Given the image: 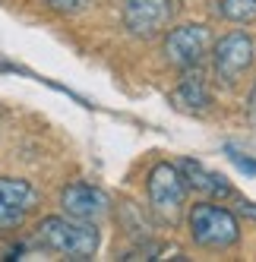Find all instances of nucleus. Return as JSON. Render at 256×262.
Here are the masks:
<instances>
[{"mask_svg": "<svg viewBox=\"0 0 256 262\" xmlns=\"http://www.w3.org/2000/svg\"><path fill=\"white\" fill-rule=\"evenodd\" d=\"M231 158H234V164L241 167L244 174H253V177H256V161H253V158H247V155H237V152H234Z\"/></svg>", "mask_w": 256, "mask_h": 262, "instance_id": "obj_14", "label": "nucleus"}, {"mask_svg": "<svg viewBox=\"0 0 256 262\" xmlns=\"http://www.w3.org/2000/svg\"><path fill=\"white\" fill-rule=\"evenodd\" d=\"M145 193H149V205L158 215V221L177 224L184 218V212H187V180H184L177 164H168V161L155 164L149 171Z\"/></svg>", "mask_w": 256, "mask_h": 262, "instance_id": "obj_3", "label": "nucleus"}, {"mask_svg": "<svg viewBox=\"0 0 256 262\" xmlns=\"http://www.w3.org/2000/svg\"><path fill=\"white\" fill-rule=\"evenodd\" d=\"M35 240L45 250L60 253L67 259H92L98 253L101 234L95 228V221H79L70 215H48L35 228Z\"/></svg>", "mask_w": 256, "mask_h": 262, "instance_id": "obj_1", "label": "nucleus"}, {"mask_svg": "<svg viewBox=\"0 0 256 262\" xmlns=\"http://www.w3.org/2000/svg\"><path fill=\"white\" fill-rule=\"evenodd\" d=\"M212 32L203 23H184L168 29V38H164V60L177 70H199L212 51Z\"/></svg>", "mask_w": 256, "mask_h": 262, "instance_id": "obj_6", "label": "nucleus"}, {"mask_svg": "<svg viewBox=\"0 0 256 262\" xmlns=\"http://www.w3.org/2000/svg\"><path fill=\"white\" fill-rule=\"evenodd\" d=\"M60 209H63V215L79 218V221H101L108 215V209H111V202H108V196L98 190V186L76 180V183L63 186Z\"/></svg>", "mask_w": 256, "mask_h": 262, "instance_id": "obj_7", "label": "nucleus"}, {"mask_svg": "<svg viewBox=\"0 0 256 262\" xmlns=\"http://www.w3.org/2000/svg\"><path fill=\"white\" fill-rule=\"evenodd\" d=\"M23 221H26V215H23V212L10 209V205L0 199V231H13V228H19Z\"/></svg>", "mask_w": 256, "mask_h": 262, "instance_id": "obj_13", "label": "nucleus"}, {"mask_svg": "<svg viewBox=\"0 0 256 262\" xmlns=\"http://www.w3.org/2000/svg\"><path fill=\"white\" fill-rule=\"evenodd\" d=\"M0 199H4L10 209L29 215L35 205H38V190L23 177H0Z\"/></svg>", "mask_w": 256, "mask_h": 262, "instance_id": "obj_10", "label": "nucleus"}, {"mask_svg": "<svg viewBox=\"0 0 256 262\" xmlns=\"http://www.w3.org/2000/svg\"><path fill=\"white\" fill-rule=\"evenodd\" d=\"M171 101L177 111H187V114H206V111L212 107V95L209 89L203 82V76L193 70H184V79H180V85L171 92Z\"/></svg>", "mask_w": 256, "mask_h": 262, "instance_id": "obj_8", "label": "nucleus"}, {"mask_svg": "<svg viewBox=\"0 0 256 262\" xmlns=\"http://www.w3.org/2000/svg\"><path fill=\"white\" fill-rule=\"evenodd\" d=\"M177 16V0H123L120 19L123 29L133 35V38H158L174 26Z\"/></svg>", "mask_w": 256, "mask_h": 262, "instance_id": "obj_5", "label": "nucleus"}, {"mask_svg": "<svg viewBox=\"0 0 256 262\" xmlns=\"http://www.w3.org/2000/svg\"><path fill=\"white\" fill-rule=\"evenodd\" d=\"M212 70L225 85H234L237 79H244L250 67L256 63V41L253 35H247L244 29L222 35L218 41H212Z\"/></svg>", "mask_w": 256, "mask_h": 262, "instance_id": "obj_4", "label": "nucleus"}, {"mask_svg": "<svg viewBox=\"0 0 256 262\" xmlns=\"http://www.w3.org/2000/svg\"><path fill=\"white\" fill-rule=\"evenodd\" d=\"M177 167H180V174H184V180H187V190H196V193H203V196H215V199H228L234 193L231 183L222 174L206 171V167L199 164V161H193V158H184Z\"/></svg>", "mask_w": 256, "mask_h": 262, "instance_id": "obj_9", "label": "nucleus"}, {"mask_svg": "<svg viewBox=\"0 0 256 262\" xmlns=\"http://www.w3.org/2000/svg\"><path fill=\"white\" fill-rule=\"evenodd\" d=\"M218 16L234 26H250L256 23V0H218Z\"/></svg>", "mask_w": 256, "mask_h": 262, "instance_id": "obj_11", "label": "nucleus"}, {"mask_svg": "<svg viewBox=\"0 0 256 262\" xmlns=\"http://www.w3.org/2000/svg\"><path fill=\"white\" fill-rule=\"evenodd\" d=\"M187 228L196 247L203 250H228L241 240V221L231 209L218 202H196L187 209Z\"/></svg>", "mask_w": 256, "mask_h": 262, "instance_id": "obj_2", "label": "nucleus"}, {"mask_svg": "<svg viewBox=\"0 0 256 262\" xmlns=\"http://www.w3.org/2000/svg\"><path fill=\"white\" fill-rule=\"evenodd\" d=\"M41 4L54 13H63V16H73V13H82L89 0H41Z\"/></svg>", "mask_w": 256, "mask_h": 262, "instance_id": "obj_12", "label": "nucleus"}]
</instances>
